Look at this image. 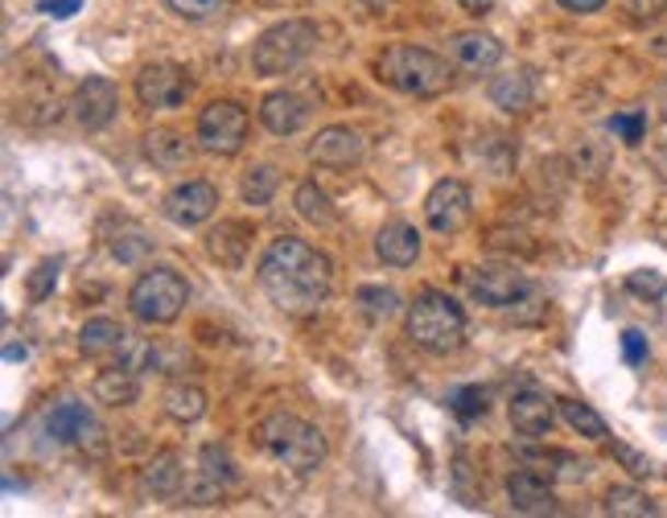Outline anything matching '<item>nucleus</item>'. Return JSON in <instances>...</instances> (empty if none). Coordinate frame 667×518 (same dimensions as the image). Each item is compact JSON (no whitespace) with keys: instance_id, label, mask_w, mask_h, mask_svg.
Wrapping results in <instances>:
<instances>
[{"instance_id":"nucleus-1","label":"nucleus","mask_w":667,"mask_h":518,"mask_svg":"<svg viewBox=\"0 0 667 518\" xmlns=\"http://www.w3.org/2000/svg\"><path fill=\"white\" fill-rule=\"evenodd\" d=\"M256 280L264 288V297L289 313V318H309L330 301V288H334V264L330 255L318 251L306 239H292L280 234L268 243V251L260 255Z\"/></svg>"},{"instance_id":"nucleus-2","label":"nucleus","mask_w":667,"mask_h":518,"mask_svg":"<svg viewBox=\"0 0 667 518\" xmlns=\"http://www.w3.org/2000/svg\"><path fill=\"white\" fill-rule=\"evenodd\" d=\"M404 334L412 346H421L425 354L449 358L465 346V313L462 304L453 301L441 288H425L416 292V301L404 313Z\"/></svg>"},{"instance_id":"nucleus-3","label":"nucleus","mask_w":667,"mask_h":518,"mask_svg":"<svg viewBox=\"0 0 667 518\" xmlns=\"http://www.w3.org/2000/svg\"><path fill=\"white\" fill-rule=\"evenodd\" d=\"M376 79L412 100H437L449 91L453 67H449V58L421 50V46H392L376 58Z\"/></svg>"},{"instance_id":"nucleus-4","label":"nucleus","mask_w":667,"mask_h":518,"mask_svg":"<svg viewBox=\"0 0 667 518\" xmlns=\"http://www.w3.org/2000/svg\"><path fill=\"white\" fill-rule=\"evenodd\" d=\"M256 445L273 461H280L292 473H313L325 461V436L318 424L292 416V412H273L256 424Z\"/></svg>"},{"instance_id":"nucleus-5","label":"nucleus","mask_w":667,"mask_h":518,"mask_svg":"<svg viewBox=\"0 0 667 518\" xmlns=\"http://www.w3.org/2000/svg\"><path fill=\"white\" fill-rule=\"evenodd\" d=\"M318 50V25L306 18L280 21L273 30H264L252 46V70L273 79V74H292L306 62L309 54Z\"/></svg>"},{"instance_id":"nucleus-6","label":"nucleus","mask_w":667,"mask_h":518,"mask_svg":"<svg viewBox=\"0 0 667 518\" xmlns=\"http://www.w3.org/2000/svg\"><path fill=\"white\" fill-rule=\"evenodd\" d=\"M189 304V285L173 268H149L128 288V313L140 325H173Z\"/></svg>"},{"instance_id":"nucleus-7","label":"nucleus","mask_w":667,"mask_h":518,"mask_svg":"<svg viewBox=\"0 0 667 518\" xmlns=\"http://www.w3.org/2000/svg\"><path fill=\"white\" fill-rule=\"evenodd\" d=\"M465 288H470V297L486 309H519V304L528 301L531 292V280L528 272L519 268V264H479L474 272H465Z\"/></svg>"},{"instance_id":"nucleus-8","label":"nucleus","mask_w":667,"mask_h":518,"mask_svg":"<svg viewBox=\"0 0 667 518\" xmlns=\"http://www.w3.org/2000/svg\"><path fill=\"white\" fill-rule=\"evenodd\" d=\"M248 128L252 119L235 100H215L203 107L198 116V149L210 152V157H235L248 145Z\"/></svg>"},{"instance_id":"nucleus-9","label":"nucleus","mask_w":667,"mask_h":518,"mask_svg":"<svg viewBox=\"0 0 667 518\" xmlns=\"http://www.w3.org/2000/svg\"><path fill=\"white\" fill-rule=\"evenodd\" d=\"M46 433L58 440V445H74L79 452H87L91 461H100L103 452H107V433H103V424L95 419V412L79 400H67L58 403L46 419Z\"/></svg>"},{"instance_id":"nucleus-10","label":"nucleus","mask_w":667,"mask_h":518,"mask_svg":"<svg viewBox=\"0 0 667 518\" xmlns=\"http://www.w3.org/2000/svg\"><path fill=\"white\" fill-rule=\"evenodd\" d=\"M240 482V465H235V457L227 445H203L198 449V469H194V477L186 485V502L194 506H215L219 498L231 494V485Z\"/></svg>"},{"instance_id":"nucleus-11","label":"nucleus","mask_w":667,"mask_h":518,"mask_svg":"<svg viewBox=\"0 0 667 518\" xmlns=\"http://www.w3.org/2000/svg\"><path fill=\"white\" fill-rule=\"evenodd\" d=\"M189 91H194V79L177 62H149L137 74V100L145 112H173L189 100Z\"/></svg>"},{"instance_id":"nucleus-12","label":"nucleus","mask_w":667,"mask_h":518,"mask_svg":"<svg viewBox=\"0 0 667 518\" xmlns=\"http://www.w3.org/2000/svg\"><path fill=\"white\" fill-rule=\"evenodd\" d=\"M470 215H474V198H470L465 182H458V177H441V182L428 189V198H425V222H428V227H433L437 234H458V231H465Z\"/></svg>"},{"instance_id":"nucleus-13","label":"nucleus","mask_w":667,"mask_h":518,"mask_svg":"<svg viewBox=\"0 0 667 518\" xmlns=\"http://www.w3.org/2000/svg\"><path fill=\"white\" fill-rule=\"evenodd\" d=\"M70 112L79 119V128L100 133V128H107V124L116 119V112H120V87L112 83V79H103V74H87L83 83L74 87Z\"/></svg>"},{"instance_id":"nucleus-14","label":"nucleus","mask_w":667,"mask_h":518,"mask_svg":"<svg viewBox=\"0 0 667 518\" xmlns=\"http://www.w3.org/2000/svg\"><path fill=\"white\" fill-rule=\"evenodd\" d=\"M445 58L458 74L479 79V74H491L503 62V42L482 34V30H465V34H453L445 42Z\"/></svg>"},{"instance_id":"nucleus-15","label":"nucleus","mask_w":667,"mask_h":518,"mask_svg":"<svg viewBox=\"0 0 667 518\" xmlns=\"http://www.w3.org/2000/svg\"><path fill=\"white\" fill-rule=\"evenodd\" d=\"M367 140L359 128H346V124H330L309 140V161L322 169H350L363 161Z\"/></svg>"},{"instance_id":"nucleus-16","label":"nucleus","mask_w":667,"mask_h":518,"mask_svg":"<svg viewBox=\"0 0 667 518\" xmlns=\"http://www.w3.org/2000/svg\"><path fill=\"white\" fill-rule=\"evenodd\" d=\"M219 210V189L210 182H182L173 185L165 202H161V215L170 218L173 227H198Z\"/></svg>"},{"instance_id":"nucleus-17","label":"nucleus","mask_w":667,"mask_h":518,"mask_svg":"<svg viewBox=\"0 0 667 518\" xmlns=\"http://www.w3.org/2000/svg\"><path fill=\"white\" fill-rule=\"evenodd\" d=\"M556 400L540 391V387H524V391H515L511 395V407H507V416H511V428L519 436H528V440H540V436L552 433V424H556Z\"/></svg>"},{"instance_id":"nucleus-18","label":"nucleus","mask_w":667,"mask_h":518,"mask_svg":"<svg viewBox=\"0 0 667 518\" xmlns=\"http://www.w3.org/2000/svg\"><path fill=\"white\" fill-rule=\"evenodd\" d=\"M252 227L248 222H240V218H222L219 227H210L206 231V255L215 260V264H222V268H243V260H248V251H252Z\"/></svg>"},{"instance_id":"nucleus-19","label":"nucleus","mask_w":667,"mask_h":518,"mask_svg":"<svg viewBox=\"0 0 667 518\" xmlns=\"http://www.w3.org/2000/svg\"><path fill=\"white\" fill-rule=\"evenodd\" d=\"M186 465H182V457L173 449L165 452H153V461L140 469V490L149 494V498H161V502H173L182 498V490H186Z\"/></svg>"},{"instance_id":"nucleus-20","label":"nucleus","mask_w":667,"mask_h":518,"mask_svg":"<svg viewBox=\"0 0 667 518\" xmlns=\"http://www.w3.org/2000/svg\"><path fill=\"white\" fill-rule=\"evenodd\" d=\"M376 255L388 264V268H412L416 255H421V234L412 222L404 218H392L376 231Z\"/></svg>"},{"instance_id":"nucleus-21","label":"nucleus","mask_w":667,"mask_h":518,"mask_svg":"<svg viewBox=\"0 0 667 518\" xmlns=\"http://www.w3.org/2000/svg\"><path fill=\"white\" fill-rule=\"evenodd\" d=\"M507 498H511V510H519V515H556L561 510L548 477L544 473H531V469L507 477Z\"/></svg>"},{"instance_id":"nucleus-22","label":"nucleus","mask_w":667,"mask_h":518,"mask_svg":"<svg viewBox=\"0 0 667 518\" xmlns=\"http://www.w3.org/2000/svg\"><path fill=\"white\" fill-rule=\"evenodd\" d=\"M486 95H491V103H495L498 112H507V116L528 112L531 103H536V70L515 67L507 70V74H495L491 87H486Z\"/></svg>"},{"instance_id":"nucleus-23","label":"nucleus","mask_w":667,"mask_h":518,"mask_svg":"<svg viewBox=\"0 0 667 518\" xmlns=\"http://www.w3.org/2000/svg\"><path fill=\"white\" fill-rule=\"evenodd\" d=\"M309 119V107L301 95H292V91H273V95H264L260 103V124L268 128L273 136H292L301 133Z\"/></svg>"},{"instance_id":"nucleus-24","label":"nucleus","mask_w":667,"mask_h":518,"mask_svg":"<svg viewBox=\"0 0 667 518\" xmlns=\"http://www.w3.org/2000/svg\"><path fill=\"white\" fill-rule=\"evenodd\" d=\"M128 342H133V334L112 318H91L83 330H79V350H83L87 358H107V362H116Z\"/></svg>"},{"instance_id":"nucleus-25","label":"nucleus","mask_w":667,"mask_h":518,"mask_svg":"<svg viewBox=\"0 0 667 518\" xmlns=\"http://www.w3.org/2000/svg\"><path fill=\"white\" fill-rule=\"evenodd\" d=\"M145 157L165 173H182L194 161V145L173 128H153V133H145Z\"/></svg>"},{"instance_id":"nucleus-26","label":"nucleus","mask_w":667,"mask_h":518,"mask_svg":"<svg viewBox=\"0 0 667 518\" xmlns=\"http://www.w3.org/2000/svg\"><path fill=\"white\" fill-rule=\"evenodd\" d=\"M91 391H95V400L107 403V407H133V403L140 400V375L120 367V362H112L107 370L95 375Z\"/></svg>"},{"instance_id":"nucleus-27","label":"nucleus","mask_w":667,"mask_h":518,"mask_svg":"<svg viewBox=\"0 0 667 518\" xmlns=\"http://www.w3.org/2000/svg\"><path fill=\"white\" fill-rule=\"evenodd\" d=\"M601 510L614 518H651L659 515V502L643 494L639 485H610L606 498H601Z\"/></svg>"},{"instance_id":"nucleus-28","label":"nucleus","mask_w":667,"mask_h":518,"mask_svg":"<svg viewBox=\"0 0 667 518\" xmlns=\"http://www.w3.org/2000/svg\"><path fill=\"white\" fill-rule=\"evenodd\" d=\"M161 407L177 424H194V419L206 416V391L198 383H170L161 395Z\"/></svg>"},{"instance_id":"nucleus-29","label":"nucleus","mask_w":667,"mask_h":518,"mask_svg":"<svg viewBox=\"0 0 667 518\" xmlns=\"http://www.w3.org/2000/svg\"><path fill=\"white\" fill-rule=\"evenodd\" d=\"M524 461L528 465H540L548 477H565V482H582L589 477V461L573 457L565 449H524Z\"/></svg>"},{"instance_id":"nucleus-30","label":"nucleus","mask_w":667,"mask_h":518,"mask_svg":"<svg viewBox=\"0 0 667 518\" xmlns=\"http://www.w3.org/2000/svg\"><path fill=\"white\" fill-rule=\"evenodd\" d=\"M292 206H297V215L313 222V227H334L338 222V210H334V202L325 194L318 182H301L297 185V194H292Z\"/></svg>"},{"instance_id":"nucleus-31","label":"nucleus","mask_w":667,"mask_h":518,"mask_svg":"<svg viewBox=\"0 0 667 518\" xmlns=\"http://www.w3.org/2000/svg\"><path fill=\"white\" fill-rule=\"evenodd\" d=\"M355 301H359L363 318L371 321V325H379V321H388L400 313V292H395V288H383V285H363L359 292H355Z\"/></svg>"},{"instance_id":"nucleus-32","label":"nucleus","mask_w":667,"mask_h":518,"mask_svg":"<svg viewBox=\"0 0 667 518\" xmlns=\"http://www.w3.org/2000/svg\"><path fill=\"white\" fill-rule=\"evenodd\" d=\"M556 407H561L565 424L577 436H585V440H606V419H601L598 412L589 407V403H582V400H556Z\"/></svg>"},{"instance_id":"nucleus-33","label":"nucleus","mask_w":667,"mask_h":518,"mask_svg":"<svg viewBox=\"0 0 667 518\" xmlns=\"http://www.w3.org/2000/svg\"><path fill=\"white\" fill-rule=\"evenodd\" d=\"M276 185H280V173H276V165H252L248 173H243L240 182V194L248 206H268L276 194Z\"/></svg>"},{"instance_id":"nucleus-34","label":"nucleus","mask_w":667,"mask_h":518,"mask_svg":"<svg viewBox=\"0 0 667 518\" xmlns=\"http://www.w3.org/2000/svg\"><path fill=\"white\" fill-rule=\"evenodd\" d=\"M486 407H491V395H486V387H479V383H465V387H453L449 391V412L458 419H479V416H486Z\"/></svg>"},{"instance_id":"nucleus-35","label":"nucleus","mask_w":667,"mask_h":518,"mask_svg":"<svg viewBox=\"0 0 667 518\" xmlns=\"http://www.w3.org/2000/svg\"><path fill=\"white\" fill-rule=\"evenodd\" d=\"M610 133L622 136V145H643V136H647V112L643 107H634V112H618L610 119Z\"/></svg>"},{"instance_id":"nucleus-36","label":"nucleus","mask_w":667,"mask_h":518,"mask_svg":"<svg viewBox=\"0 0 667 518\" xmlns=\"http://www.w3.org/2000/svg\"><path fill=\"white\" fill-rule=\"evenodd\" d=\"M58 268H62L58 260H42V264L30 272V280H25V297H30V301H46L54 292V285H58Z\"/></svg>"},{"instance_id":"nucleus-37","label":"nucleus","mask_w":667,"mask_h":518,"mask_svg":"<svg viewBox=\"0 0 667 518\" xmlns=\"http://www.w3.org/2000/svg\"><path fill=\"white\" fill-rule=\"evenodd\" d=\"M626 292L643 297V301H659V297L667 292V280L659 276V272H651V268L631 272V276H626Z\"/></svg>"},{"instance_id":"nucleus-38","label":"nucleus","mask_w":667,"mask_h":518,"mask_svg":"<svg viewBox=\"0 0 667 518\" xmlns=\"http://www.w3.org/2000/svg\"><path fill=\"white\" fill-rule=\"evenodd\" d=\"M177 18H186V21H206V18H215V13H222L227 9V0H165Z\"/></svg>"},{"instance_id":"nucleus-39","label":"nucleus","mask_w":667,"mask_h":518,"mask_svg":"<svg viewBox=\"0 0 667 518\" xmlns=\"http://www.w3.org/2000/svg\"><path fill=\"white\" fill-rule=\"evenodd\" d=\"M622 9L634 25H651V21L667 18V0H622Z\"/></svg>"},{"instance_id":"nucleus-40","label":"nucleus","mask_w":667,"mask_h":518,"mask_svg":"<svg viewBox=\"0 0 667 518\" xmlns=\"http://www.w3.org/2000/svg\"><path fill=\"white\" fill-rule=\"evenodd\" d=\"M614 457L622 461V465L631 469L634 477H651L655 473V465H651V457H643L639 449H631V445H614Z\"/></svg>"},{"instance_id":"nucleus-41","label":"nucleus","mask_w":667,"mask_h":518,"mask_svg":"<svg viewBox=\"0 0 667 518\" xmlns=\"http://www.w3.org/2000/svg\"><path fill=\"white\" fill-rule=\"evenodd\" d=\"M622 358H626L631 367H643V362H647V337L639 334V330H622Z\"/></svg>"},{"instance_id":"nucleus-42","label":"nucleus","mask_w":667,"mask_h":518,"mask_svg":"<svg viewBox=\"0 0 667 518\" xmlns=\"http://www.w3.org/2000/svg\"><path fill=\"white\" fill-rule=\"evenodd\" d=\"M79 4H83V0H42V4H37V9H42V13H46V18L67 21L70 13H74V9H79Z\"/></svg>"},{"instance_id":"nucleus-43","label":"nucleus","mask_w":667,"mask_h":518,"mask_svg":"<svg viewBox=\"0 0 667 518\" xmlns=\"http://www.w3.org/2000/svg\"><path fill=\"white\" fill-rule=\"evenodd\" d=\"M556 4H561L565 13H577V18H582V13H601V9H606V0H556Z\"/></svg>"},{"instance_id":"nucleus-44","label":"nucleus","mask_w":667,"mask_h":518,"mask_svg":"<svg viewBox=\"0 0 667 518\" xmlns=\"http://www.w3.org/2000/svg\"><path fill=\"white\" fill-rule=\"evenodd\" d=\"M458 9L470 13V18H486V13L495 9V0H458Z\"/></svg>"},{"instance_id":"nucleus-45","label":"nucleus","mask_w":667,"mask_h":518,"mask_svg":"<svg viewBox=\"0 0 667 518\" xmlns=\"http://www.w3.org/2000/svg\"><path fill=\"white\" fill-rule=\"evenodd\" d=\"M4 358H9V362H18V358H25V346H9V350H4Z\"/></svg>"},{"instance_id":"nucleus-46","label":"nucleus","mask_w":667,"mask_h":518,"mask_svg":"<svg viewBox=\"0 0 667 518\" xmlns=\"http://www.w3.org/2000/svg\"><path fill=\"white\" fill-rule=\"evenodd\" d=\"M363 4H367V9H388L392 0H363Z\"/></svg>"},{"instance_id":"nucleus-47","label":"nucleus","mask_w":667,"mask_h":518,"mask_svg":"<svg viewBox=\"0 0 667 518\" xmlns=\"http://www.w3.org/2000/svg\"><path fill=\"white\" fill-rule=\"evenodd\" d=\"M659 112H664V119H667V83H664V95H659Z\"/></svg>"}]
</instances>
